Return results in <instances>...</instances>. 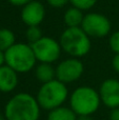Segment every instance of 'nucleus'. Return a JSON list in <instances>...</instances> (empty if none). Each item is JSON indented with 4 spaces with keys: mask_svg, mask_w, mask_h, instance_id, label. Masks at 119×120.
<instances>
[{
    "mask_svg": "<svg viewBox=\"0 0 119 120\" xmlns=\"http://www.w3.org/2000/svg\"><path fill=\"white\" fill-rule=\"evenodd\" d=\"M5 64V57H4V52L0 51V66Z\"/></svg>",
    "mask_w": 119,
    "mask_h": 120,
    "instance_id": "5701e85b",
    "label": "nucleus"
},
{
    "mask_svg": "<svg viewBox=\"0 0 119 120\" xmlns=\"http://www.w3.org/2000/svg\"><path fill=\"white\" fill-rule=\"evenodd\" d=\"M84 73V64L80 58L70 57L58 63L56 66V79L69 84L78 81Z\"/></svg>",
    "mask_w": 119,
    "mask_h": 120,
    "instance_id": "6e6552de",
    "label": "nucleus"
},
{
    "mask_svg": "<svg viewBox=\"0 0 119 120\" xmlns=\"http://www.w3.org/2000/svg\"><path fill=\"white\" fill-rule=\"evenodd\" d=\"M19 82L18 73L8 65L0 66V92L11 93L17 87Z\"/></svg>",
    "mask_w": 119,
    "mask_h": 120,
    "instance_id": "9b49d317",
    "label": "nucleus"
},
{
    "mask_svg": "<svg viewBox=\"0 0 119 120\" xmlns=\"http://www.w3.org/2000/svg\"><path fill=\"white\" fill-rule=\"evenodd\" d=\"M21 20L27 26L40 25L45 17V8L38 0H33L21 8Z\"/></svg>",
    "mask_w": 119,
    "mask_h": 120,
    "instance_id": "9d476101",
    "label": "nucleus"
},
{
    "mask_svg": "<svg viewBox=\"0 0 119 120\" xmlns=\"http://www.w3.org/2000/svg\"><path fill=\"white\" fill-rule=\"evenodd\" d=\"M84 18L83 11L71 6L63 14V22L67 25V27H79L81 26L82 21Z\"/></svg>",
    "mask_w": 119,
    "mask_h": 120,
    "instance_id": "ddd939ff",
    "label": "nucleus"
},
{
    "mask_svg": "<svg viewBox=\"0 0 119 120\" xmlns=\"http://www.w3.org/2000/svg\"><path fill=\"white\" fill-rule=\"evenodd\" d=\"M7 1L14 6H21V8H22V6H24L25 4L30 3L31 1H33V0H7Z\"/></svg>",
    "mask_w": 119,
    "mask_h": 120,
    "instance_id": "aec40b11",
    "label": "nucleus"
},
{
    "mask_svg": "<svg viewBox=\"0 0 119 120\" xmlns=\"http://www.w3.org/2000/svg\"><path fill=\"white\" fill-rule=\"evenodd\" d=\"M59 43L63 52L70 57L82 58L90 53L92 49L91 37L79 27H67L59 38Z\"/></svg>",
    "mask_w": 119,
    "mask_h": 120,
    "instance_id": "f03ea898",
    "label": "nucleus"
},
{
    "mask_svg": "<svg viewBox=\"0 0 119 120\" xmlns=\"http://www.w3.org/2000/svg\"><path fill=\"white\" fill-rule=\"evenodd\" d=\"M77 115L71 108L67 106H59L50 111L46 120H77Z\"/></svg>",
    "mask_w": 119,
    "mask_h": 120,
    "instance_id": "4468645a",
    "label": "nucleus"
},
{
    "mask_svg": "<svg viewBox=\"0 0 119 120\" xmlns=\"http://www.w3.org/2000/svg\"><path fill=\"white\" fill-rule=\"evenodd\" d=\"M112 68L116 73L119 74V54H115L112 59Z\"/></svg>",
    "mask_w": 119,
    "mask_h": 120,
    "instance_id": "412c9836",
    "label": "nucleus"
},
{
    "mask_svg": "<svg viewBox=\"0 0 119 120\" xmlns=\"http://www.w3.org/2000/svg\"><path fill=\"white\" fill-rule=\"evenodd\" d=\"M69 97V89L67 84L58 79L41 84L36 95L40 108L48 112L63 105Z\"/></svg>",
    "mask_w": 119,
    "mask_h": 120,
    "instance_id": "39448f33",
    "label": "nucleus"
},
{
    "mask_svg": "<svg viewBox=\"0 0 119 120\" xmlns=\"http://www.w3.org/2000/svg\"><path fill=\"white\" fill-rule=\"evenodd\" d=\"M99 96L101 103L107 108H119V80L115 78L105 79L99 86Z\"/></svg>",
    "mask_w": 119,
    "mask_h": 120,
    "instance_id": "1a4fd4ad",
    "label": "nucleus"
},
{
    "mask_svg": "<svg viewBox=\"0 0 119 120\" xmlns=\"http://www.w3.org/2000/svg\"><path fill=\"white\" fill-rule=\"evenodd\" d=\"M16 43L14 32L8 29H0V51L5 52Z\"/></svg>",
    "mask_w": 119,
    "mask_h": 120,
    "instance_id": "2eb2a0df",
    "label": "nucleus"
},
{
    "mask_svg": "<svg viewBox=\"0 0 119 120\" xmlns=\"http://www.w3.org/2000/svg\"><path fill=\"white\" fill-rule=\"evenodd\" d=\"M81 29L91 38H104L111 32L112 24L105 15L92 12L84 15Z\"/></svg>",
    "mask_w": 119,
    "mask_h": 120,
    "instance_id": "0eeeda50",
    "label": "nucleus"
},
{
    "mask_svg": "<svg viewBox=\"0 0 119 120\" xmlns=\"http://www.w3.org/2000/svg\"><path fill=\"white\" fill-rule=\"evenodd\" d=\"M77 120H94L92 116H78Z\"/></svg>",
    "mask_w": 119,
    "mask_h": 120,
    "instance_id": "b1692460",
    "label": "nucleus"
},
{
    "mask_svg": "<svg viewBox=\"0 0 119 120\" xmlns=\"http://www.w3.org/2000/svg\"><path fill=\"white\" fill-rule=\"evenodd\" d=\"M110 120H119V108H115L113 110H111Z\"/></svg>",
    "mask_w": 119,
    "mask_h": 120,
    "instance_id": "4be33fe9",
    "label": "nucleus"
},
{
    "mask_svg": "<svg viewBox=\"0 0 119 120\" xmlns=\"http://www.w3.org/2000/svg\"><path fill=\"white\" fill-rule=\"evenodd\" d=\"M5 64L12 68L18 74H24L34 70L37 59L32 45L25 42H16L4 52Z\"/></svg>",
    "mask_w": 119,
    "mask_h": 120,
    "instance_id": "20e7f679",
    "label": "nucleus"
},
{
    "mask_svg": "<svg viewBox=\"0 0 119 120\" xmlns=\"http://www.w3.org/2000/svg\"><path fill=\"white\" fill-rule=\"evenodd\" d=\"M35 57L39 63H54L59 59L62 52L58 40L43 36L36 43L32 44Z\"/></svg>",
    "mask_w": 119,
    "mask_h": 120,
    "instance_id": "423d86ee",
    "label": "nucleus"
},
{
    "mask_svg": "<svg viewBox=\"0 0 119 120\" xmlns=\"http://www.w3.org/2000/svg\"><path fill=\"white\" fill-rule=\"evenodd\" d=\"M48 4L50 6L54 8H63L67 4V2H70V0H46Z\"/></svg>",
    "mask_w": 119,
    "mask_h": 120,
    "instance_id": "6ab92c4d",
    "label": "nucleus"
},
{
    "mask_svg": "<svg viewBox=\"0 0 119 120\" xmlns=\"http://www.w3.org/2000/svg\"><path fill=\"white\" fill-rule=\"evenodd\" d=\"M70 108L77 116H92L101 104L99 92L89 85L78 86L69 97Z\"/></svg>",
    "mask_w": 119,
    "mask_h": 120,
    "instance_id": "7ed1b4c3",
    "label": "nucleus"
},
{
    "mask_svg": "<svg viewBox=\"0 0 119 120\" xmlns=\"http://www.w3.org/2000/svg\"><path fill=\"white\" fill-rule=\"evenodd\" d=\"M40 112L37 98L25 92L15 94L4 106L6 120H39Z\"/></svg>",
    "mask_w": 119,
    "mask_h": 120,
    "instance_id": "f257e3e1",
    "label": "nucleus"
},
{
    "mask_svg": "<svg viewBox=\"0 0 119 120\" xmlns=\"http://www.w3.org/2000/svg\"><path fill=\"white\" fill-rule=\"evenodd\" d=\"M98 0H70L72 6L79 8L81 11H89L96 5Z\"/></svg>",
    "mask_w": 119,
    "mask_h": 120,
    "instance_id": "f3484780",
    "label": "nucleus"
},
{
    "mask_svg": "<svg viewBox=\"0 0 119 120\" xmlns=\"http://www.w3.org/2000/svg\"><path fill=\"white\" fill-rule=\"evenodd\" d=\"M109 45L114 54H119V31H116L110 36Z\"/></svg>",
    "mask_w": 119,
    "mask_h": 120,
    "instance_id": "a211bd4d",
    "label": "nucleus"
},
{
    "mask_svg": "<svg viewBox=\"0 0 119 120\" xmlns=\"http://www.w3.org/2000/svg\"><path fill=\"white\" fill-rule=\"evenodd\" d=\"M0 120H6V119H5V117H4V114L2 115L1 113H0Z\"/></svg>",
    "mask_w": 119,
    "mask_h": 120,
    "instance_id": "393cba45",
    "label": "nucleus"
},
{
    "mask_svg": "<svg viewBox=\"0 0 119 120\" xmlns=\"http://www.w3.org/2000/svg\"><path fill=\"white\" fill-rule=\"evenodd\" d=\"M43 37L42 34V30L39 27V25H35V26H27L26 31H25V38L29 44H34L40 40Z\"/></svg>",
    "mask_w": 119,
    "mask_h": 120,
    "instance_id": "dca6fc26",
    "label": "nucleus"
},
{
    "mask_svg": "<svg viewBox=\"0 0 119 120\" xmlns=\"http://www.w3.org/2000/svg\"><path fill=\"white\" fill-rule=\"evenodd\" d=\"M35 77L41 84L56 79V68L52 63H39L35 66Z\"/></svg>",
    "mask_w": 119,
    "mask_h": 120,
    "instance_id": "f8f14e48",
    "label": "nucleus"
}]
</instances>
